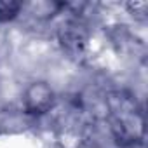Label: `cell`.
Returning <instances> with one entry per match:
<instances>
[{"label": "cell", "instance_id": "obj_1", "mask_svg": "<svg viewBox=\"0 0 148 148\" xmlns=\"http://www.w3.org/2000/svg\"><path fill=\"white\" fill-rule=\"evenodd\" d=\"M108 124L120 146H132L145 136V117L136 98L125 91H113L106 98Z\"/></svg>", "mask_w": 148, "mask_h": 148}, {"label": "cell", "instance_id": "obj_2", "mask_svg": "<svg viewBox=\"0 0 148 148\" xmlns=\"http://www.w3.org/2000/svg\"><path fill=\"white\" fill-rule=\"evenodd\" d=\"M23 103L28 113L32 115H42L49 112V108L54 103V92L45 82H33L26 87Z\"/></svg>", "mask_w": 148, "mask_h": 148}, {"label": "cell", "instance_id": "obj_3", "mask_svg": "<svg viewBox=\"0 0 148 148\" xmlns=\"http://www.w3.org/2000/svg\"><path fill=\"white\" fill-rule=\"evenodd\" d=\"M61 42L70 52H80L86 42V37L77 23H68L61 30Z\"/></svg>", "mask_w": 148, "mask_h": 148}, {"label": "cell", "instance_id": "obj_4", "mask_svg": "<svg viewBox=\"0 0 148 148\" xmlns=\"http://www.w3.org/2000/svg\"><path fill=\"white\" fill-rule=\"evenodd\" d=\"M21 9H23L21 2H16V0H0V23L14 19Z\"/></svg>", "mask_w": 148, "mask_h": 148}]
</instances>
